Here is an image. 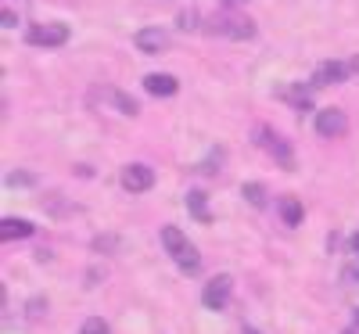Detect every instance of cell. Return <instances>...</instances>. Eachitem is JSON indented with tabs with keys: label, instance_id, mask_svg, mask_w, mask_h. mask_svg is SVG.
Returning <instances> with one entry per match:
<instances>
[{
	"label": "cell",
	"instance_id": "5bb4252c",
	"mask_svg": "<svg viewBox=\"0 0 359 334\" xmlns=\"http://www.w3.org/2000/svg\"><path fill=\"white\" fill-rule=\"evenodd\" d=\"M241 198H245L248 205H255V208H266V187H262V184H245V187H241Z\"/></svg>",
	"mask_w": 359,
	"mask_h": 334
},
{
	"label": "cell",
	"instance_id": "d6986e66",
	"mask_svg": "<svg viewBox=\"0 0 359 334\" xmlns=\"http://www.w3.org/2000/svg\"><path fill=\"white\" fill-rule=\"evenodd\" d=\"M341 281H345V284H352V288H359V255L341 269Z\"/></svg>",
	"mask_w": 359,
	"mask_h": 334
},
{
	"label": "cell",
	"instance_id": "7402d4cb",
	"mask_svg": "<svg viewBox=\"0 0 359 334\" xmlns=\"http://www.w3.org/2000/svg\"><path fill=\"white\" fill-rule=\"evenodd\" d=\"M0 22H4V29H15V25H18V18H15V11H11V8H4V15H0Z\"/></svg>",
	"mask_w": 359,
	"mask_h": 334
},
{
	"label": "cell",
	"instance_id": "7a4b0ae2",
	"mask_svg": "<svg viewBox=\"0 0 359 334\" xmlns=\"http://www.w3.org/2000/svg\"><path fill=\"white\" fill-rule=\"evenodd\" d=\"M205 33L226 36V40H252L255 36V22H248L241 15H230V11H216L212 18L205 22Z\"/></svg>",
	"mask_w": 359,
	"mask_h": 334
},
{
	"label": "cell",
	"instance_id": "4316f807",
	"mask_svg": "<svg viewBox=\"0 0 359 334\" xmlns=\"http://www.w3.org/2000/svg\"><path fill=\"white\" fill-rule=\"evenodd\" d=\"M230 4H237V0H230Z\"/></svg>",
	"mask_w": 359,
	"mask_h": 334
},
{
	"label": "cell",
	"instance_id": "cb8c5ba5",
	"mask_svg": "<svg viewBox=\"0 0 359 334\" xmlns=\"http://www.w3.org/2000/svg\"><path fill=\"white\" fill-rule=\"evenodd\" d=\"M348 69H352V72H359V58H352V62H348Z\"/></svg>",
	"mask_w": 359,
	"mask_h": 334
},
{
	"label": "cell",
	"instance_id": "277c9868",
	"mask_svg": "<svg viewBox=\"0 0 359 334\" xmlns=\"http://www.w3.org/2000/svg\"><path fill=\"white\" fill-rule=\"evenodd\" d=\"M230 295H233V277H230V273H216V277L205 284L201 302H205V309H226Z\"/></svg>",
	"mask_w": 359,
	"mask_h": 334
},
{
	"label": "cell",
	"instance_id": "ba28073f",
	"mask_svg": "<svg viewBox=\"0 0 359 334\" xmlns=\"http://www.w3.org/2000/svg\"><path fill=\"white\" fill-rule=\"evenodd\" d=\"M133 44H137L140 54H162V51H169V33L158 29V25H147L133 36Z\"/></svg>",
	"mask_w": 359,
	"mask_h": 334
},
{
	"label": "cell",
	"instance_id": "5b68a950",
	"mask_svg": "<svg viewBox=\"0 0 359 334\" xmlns=\"http://www.w3.org/2000/svg\"><path fill=\"white\" fill-rule=\"evenodd\" d=\"M348 130V115L341 108H320L316 112V133L323 140H334V137H345Z\"/></svg>",
	"mask_w": 359,
	"mask_h": 334
},
{
	"label": "cell",
	"instance_id": "9c48e42d",
	"mask_svg": "<svg viewBox=\"0 0 359 334\" xmlns=\"http://www.w3.org/2000/svg\"><path fill=\"white\" fill-rule=\"evenodd\" d=\"M348 65H341V62H323V65H316V72H313V86H338V83H345L348 79Z\"/></svg>",
	"mask_w": 359,
	"mask_h": 334
},
{
	"label": "cell",
	"instance_id": "603a6c76",
	"mask_svg": "<svg viewBox=\"0 0 359 334\" xmlns=\"http://www.w3.org/2000/svg\"><path fill=\"white\" fill-rule=\"evenodd\" d=\"M40 309H47V302H40V298L29 302V316H40Z\"/></svg>",
	"mask_w": 359,
	"mask_h": 334
},
{
	"label": "cell",
	"instance_id": "e0dca14e",
	"mask_svg": "<svg viewBox=\"0 0 359 334\" xmlns=\"http://www.w3.org/2000/svg\"><path fill=\"white\" fill-rule=\"evenodd\" d=\"M111 101L118 105V112H123V115H137L140 112V105L133 98H126V94H118V90H111Z\"/></svg>",
	"mask_w": 359,
	"mask_h": 334
},
{
	"label": "cell",
	"instance_id": "484cf974",
	"mask_svg": "<svg viewBox=\"0 0 359 334\" xmlns=\"http://www.w3.org/2000/svg\"><path fill=\"white\" fill-rule=\"evenodd\" d=\"M355 323H359V309H355Z\"/></svg>",
	"mask_w": 359,
	"mask_h": 334
},
{
	"label": "cell",
	"instance_id": "9a60e30c",
	"mask_svg": "<svg viewBox=\"0 0 359 334\" xmlns=\"http://www.w3.org/2000/svg\"><path fill=\"white\" fill-rule=\"evenodd\" d=\"M187 208L201 223H208V208H205V191H187Z\"/></svg>",
	"mask_w": 359,
	"mask_h": 334
},
{
	"label": "cell",
	"instance_id": "7c38bea8",
	"mask_svg": "<svg viewBox=\"0 0 359 334\" xmlns=\"http://www.w3.org/2000/svg\"><path fill=\"white\" fill-rule=\"evenodd\" d=\"M33 223L29 220H15V216H8V220H0V237L4 241H18V237H33Z\"/></svg>",
	"mask_w": 359,
	"mask_h": 334
},
{
	"label": "cell",
	"instance_id": "d4e9b609",
	"mask_svg": "<svg viewBox=\"0 0 359 334\" xmlns=\"http://www.w3.org/2000/svg\"><path fill=\"white\" fill-rule=\"evenodd\" d=\"M241 334H259V330H255V327H245V330H241Z\"/></svg>",
	"mask_w": 359,
	"mask_h": 334
},
{
	"label": "cell",
	"instance_id": "52a82bcc",
	"mask_svg": "<svg viewBox=\"0 0 359 334\" xmlns=\"http://www.w3.org/2000/svg\"><path fill=\"white\" fill-rule=\"evenodd\" d=\"M123 187L130 191V194H144V191H151V184H155V169L151 166H144V162H133V166H126L123 169Z\"/></svg>",
	"mask_w": 359,
	"mask_h": 334
},
{
	"label": "cell",
	"instance_id": "4fadbf2b",
	"mask_svg": "<svg viewBox=\"0 0 359 334\" xmlns=\"http://www.w3.org/2000/svg\"><path fill=\"white\" fill-rule=\"evenodd\" d=\"M280 220H284L287 227L302 223V201H298V198H280Z\"/></svg>",
	"mask_w": 359,
	"mask_h": 334
},
{
	"label": "cell",
	"instance_id": "2e32d148",
	"mask_svg": "<svg viewBox=\"0 0 359 334\" xmlns=\"http://www.w3.org/2000/svg\"><path fill=\"white\" fill-rule=\"evenodd\" d=\"M79 334H111V327H108L101 316H86L83 327H79Z\"/></svg>",
	"mask_w": 359,
	"mask_h": 334
},
{
	"label": "cell",
	"instance_id": "8fae6325",
	"mask_svg": "<svg viewBox=\"0 0 359 334\" xmlns=\"http://www.w3.org/2000/svg\"><path fill=\"white\" fill-rule=\"evenodd\" d=\"M144 90L151 98H172L176 90H180V83H176V76H169V72H151V76H144Z\"/></svg>",
	"mask_w": 359,
	"mask_h": 334
},
{
	"label": "cell",
	"instance_id": "8992f818",
	"mask_svg": "<svg viewBox=\"0 0 359 334\" xmlns=\"http://www.w3.org/2000/svg\"><path fill=\"white\" fill-rule=\"evenodd\" d=\"M255 137H259V144L269 151V155H273V159L280 162V169H291V166H294V159H291V147H287V140H284L280 133H273L269 126H259V130H255Z\"/></svg>",
	"mask_w": 359,
	"mask_h": 334
},
{
	"label": "cell",
	"instance_id": "30bf717a",
	"mask_svg": "<svg viewBox=\"0 0 359 334\" xmlns=\"http://www.w3.org/2000/svg\"><path fill=\"white\" fill-rule=\"evenodd\" d=\"M277 94H280L294 112H306V108L313 105V86H302V83H284Z\"/></svg>",
	"mask_w": 359,
	"mask_h": 334
},
{
	"label": "cell",
	"instance_id": "ffe728a7",
	"mask_svg": "<svg viewBox=\"0 0 359 334\" xmlns=\"http://www.w3.org/2000/svg\"><path fill=\"white\" fill-rule=\"evenodd\" d=\"M180 29H184V33H191V29H198V11L194 8H187V11H180Z\"/></svg>",
	"mask_w": 359,
	"mask_h": 334
},
{
	"label": "cell",
	"instance_id": "3957f363",
	"mask_svg": "<svg viewBox=\"0 0 359 334\" xmlns=\"http://www.w3.org/2000/svg\"><path fill=\"white\" fill-rule=\"evenodd\" d=\"M25 44H33V47H62V44H69V25H62V22L29 25L25 29Z\"/></svg>",
	"mask_w": 359,
	"mask_h": 334
},
{
	"label": "cell",
	"instance_id": "ac0fdd59",
	"mask_svg": "<svg viewBox=\"0 0 359 334\" xmlns=\"http://www.w3.org/2000/svg\"><path fill=\"white\" fill-rule=\"evenodd\" d=\"M4 184H8V187H33L36 176H33V173H8Z\"/></svg>",
	"mask_w": 359,
	"mask_h": 334
},
{
	"label": "cell",
	"instance_id": "6da1fadb",
	"mask_svg": "<svg viewBox=\"0 0 359 334\" xmlns=\"http://www.w3.org/2000/svg\"><path fill=\"white\" fill-rule=\"evenodd\" d=\"M162 245H165V252H169V259L184 269V273H198L201 269V255H198V248L187 241V234L180 230V227H162Z\"/></svg>",
	"mask_w": 359,
	"mask_h": 334
},
{
	"label": "cell",
	"instance_id": "44dd1931",
	"mask_svg": "<svg viewBox=\"0 0 359 334\" xmlns=\"http://www.w3.org/2000/svg\"><path fill=\"white\" fill-rule=\"evenodd\" d=\"M219 162H223V151L216 147L212 155H208V159H205V162L198 166V173H216V169H219Z\"/></svg>",
	"mask_w": 359,
	"mask_h": 334
}]
</instances>
